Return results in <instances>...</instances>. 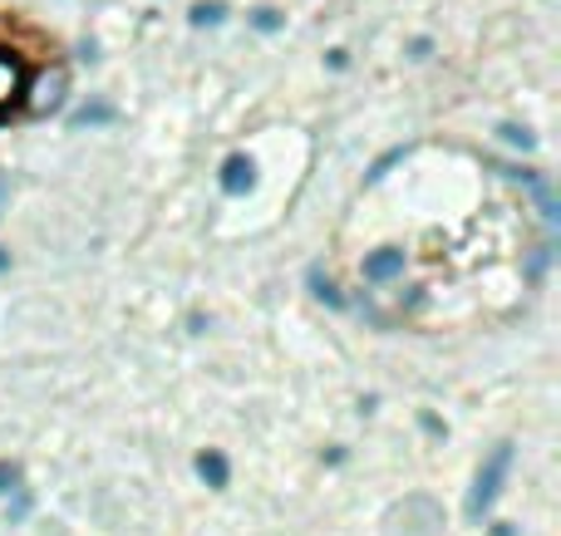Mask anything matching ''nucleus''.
<instances>
[{
	"mask_svg": "<svg viewBox=\"0 0 561 536\" xmlns=\"http://www.w3.org/2000/svg\"><path fill=\"white\" fill-rule=\"evenodd\" d=\"M507 468H513V443H497L493 458L483 463V473H478V482H473V498H468V517H473V522H483V512L497 502Z\"/></svg>",
	"mask_w": 561,
	"mask_h": 536,
	"instance_id": "nucleus-1",
	"label": "nucleus"
},
{
	"mask_svg": "<svg viewBox=\"0 0 561 536\" xmlns=\"http://www.w3.org/2000/svg\"><path fill=\"white\" fill-rule=\"evenodd\" d=\"M15 482H20V468L10 458H0V498H5V492H15Z\"/></svg>",
	"mask_w": 561,
	"mask_h": 536,
	"instance_id": "nucleus-12",
	"label": "nucleus"
},
{
	"mask_svg": "<svg viewBox=\"0 0 561 536\" xmlns=\"http://www.w3.org/2000/svg\"><path fill=\"white\" fill-rule=\"evenodd\" d=\"M428 49H434L428 39H414V45H409V59H428Z\"/></svg>",
	"mask_w": 561,
	"mask_h": 536,
	"instance_id": "nucleus-15",
	"label": "nucleus"
},
{
	"mask_svg": "<svg viewBox=\"0 0 561 536\" xmlns=\"http://www.w3.org/2000/svg\"><path fill=\"white\" fill-rule=\"evenodd\" d=\"M256 187V163L247 153H232L222 163V193L227 197H242V193H252Z\"/></svg>",
	"mask_w": 561,
	"mask_h": 536,
	"instance_id": "nucleus-4",
	"label": "nucleus"
},
{
	"mask_svg": "<svg viewBox=\"0 0 561 536\" xmlns=\"http://www.w3.org/2000/svg\"><path fill=\"white\" fill-rule=\"evenodd\" d=\"M310 286H316V295H320V301H325V305H335V311H340V305H345V295H340L335 286H330V276L310 271Z\"/></svg>",
	"mask_w": 561,
	"mask_h": 536,
	"instance_id": "nucleus-9",
	"label": "nucleus"
},
{
	"mask_svg": "<svg viewBox=\"0 0 561 536\" xmlns=\"http://www.w3.org/2000/svg\"><path fill=\"white\" fill-rule=\"evenodd\" d=\"M99 124H114V104H84L75 114V128H99Z\"/></svg>",
	"mask_w": 561,
	"mask_h": 536,
	"instance_id": "nucleus-7",
	"label": "nucleus"
},
{
	"mask_svg": "<svg viewBox=\"0 0 561 536\" xmlns=\"http://www.w3.org/2000/svg\"><path fill=\"white\" fill-rule=\"evenodd\" d=\"M65 89H69V74L55 65V69H39V74L30 79L20 94H25V108H30V114L45 118V114H55V108L65 104Z\"/></svg>",
	"mask_w": 561,
	"mask_h": 536,
	"instance_id": "nucleus-2",
	"label": "nucleus"
},
{
	"mask_svg": "<svg viewBox=\"0 0 561 536\" xmlns=\"http://www.w3.org/2000/svg\"><path fill=\"white\" fill-rule=\"evenodd\" d=\"M20 517H30V492H20V498L10 502V522H20Z\"/></svg>",
	"mask_w": 561,
	"mask_h": 536,
	"instance_id": "nucleus-14",
	"label": "nucleus"
},
{
	"mask_svg": "<svg viewBox=\"0 0 561 536\" xmlns=\"http://www.w3.org/2000/svg\"><path fill=\"white\" fill-rule=\"evenodd\" d=\"M252 25L272 35V30H280V15H276V10H252Z\"/></svg>",
	"mask_w": 561,
	"mask_h": 536,
	"instance_id": "nucleus-13",
	"label": "nucleus"
},
{
	"mask_svg": "<svg viewBox=\"0 0 561 536\" xmlns=\"http://www.w3.org/2000/svg\"><path fill=\"white\" fill-rule=\"evenodd\" d=\"M497 138H503V143H513V148H523V153H533V148H537V138L527 133V128H517V124H497Z\"/></svg>",
	"mask_w": 561,
	"mask_h": 536,
	"instance_id": "nucleus-8",
	"label": "nucleus"
},
{
	"mask_svg": "<svg viewBox=\"0 0 561 536\" xmlns=\"http://www.w3.org/2000/svg\"><path fill=\"white\" fill-rule=\"evenodd\" d=\"M222 15H227V10L217 5V0H207V5L193 10V25H222Z\"/></svg>",
	"mask_w": 561,
	"mask_h": 536,
	"instance_id": "nucleus-11",
	"label": "nucleus"
},
{
	"mask_svg": "<svg viewBox=\"0 0 561 536\" xmlns=\"http://www.w3.org/2000/svg\"><path fill=\"white\" fill-rule=\"evenodd\" d=\"M365 281L369 286H385V281H394V276H404V252H394V246H379V252H369L365 256Z\"/></svg>",
	"mask_w": 561,
	"mask_h": 536,
	"instance_id": "nucleus-3",
	"label": "nucleus"
},
{
	"mask_svg": "<svg viewBox=\"0 0 561 536\" xmlns=\"http://www.w3.org/2000/svg\"><path fill=\"white\" fill-rule=\"evenodd\" d=\"M20 89H25V84H20V65H15V59L0 55V104H10V98H15Z\"/></svg>",
	"mask_w": 561,
	"mask_h": 536,
	"instance_id": "nucleus-6",
	"label": "nucleus"
},
{
	"mask_svg": "<svg viewBox=\"0 0 561 536\" xmlns=\"http://www.w3.org/2000/svg\"><path fill=\"white\" fill-rule=\"evenodd\" d=\"M197 478H203L207 488H227V478H232V463H227L217 448H203V453H197Z\"/></svg>",
	"mask_w": 561,
	"mask_h": 536,
	"instance_id": "nucleus-5",
	"label": "nucleus"
},
{
	"mask_svg": "<svg viewBox=\"0 0 561 536\" xmlns=\"http://www.w3.org/2000/svg\"><path fill=\"white\" fill-rule=\"evenodd\" d=\"M404 158H409V148H389V153L379 158L375 167H369V183H379V177H385V173H389V167H394V163H404Z\"/></svg>",
	"mask_w": 561,
	"mask_h": 536,
	"instance_id": "nucleus-10",
	"label": "nucleus"
}]
</instances>
